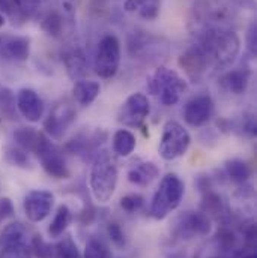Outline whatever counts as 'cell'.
Listing matches in <instances>:
<instances>
[{
  "label": "cell",
  "mask_w": 257,
  "mask_h": 258,
  "mask_svg": "<svg viewBox=\"0 0 257 258\" xmlns=\"http://www.w3.org/2000/svg\"><path fill=\"white\" fill-rule=\"evenodd\" d=\"M215 68H229L241 51L239 36L229 29H209L197 42Z\"/></svg>",
  "instance_id": "6da1fadb"
},
{
  "label": "cell",
  "mask_w": 257,
  "mask_h": 258,
  "mask_svg": "<svg viewBox=\"0 0 257 258\" xmlns=\"http://www.w3.org/2000/svg\"><path fill=\"white\" fill-rule=\"evenodd\" d=\"M118 162L109 152H101L95 156L90 168L89 185L93 198L98 203H107L112 200L118 186Z\"/></svg>",
  "instance_id": "7a4b0ae2"
},
{
  "label": "cell",
  "mask_w": 257,
  "mask_h": 258,
  "mask_svg": "<svg viewBox=\"0 0 257 258\" xmlns=\"http://www.w3.org/2000/svg\"><path fill=\"white\" fill-rule=\"evenodd\" d=\"M188 89L187 81L173 69L167 66L157 68L147 78V90L150 95L160 96V101L166 107L176 105L181 101L182 93Z\"/></svg>",
  "instance_id": "3957f363"
},
{
  "label": "cell",
  "mask_w": 257,
  "mask_h": 258,
  "mask_svg": "<svg viewBox=\"0 0 257 258\" xmlns=\"http://www.w3.org/2000/svg\"><path fill=\"white\" fill-rule=\"evenodd\" d=\"M184 192L185 185L181 180V177L175 173L166 174L161 179L158 189L153 194L150 203V215L158 221L167 218L173 210L179 207Z\"/></svg>",
  "instance_id": "277c9868"
},
{
  "label": "cell",
  "mask_w": 257,
  "mask_h": 258,
  "mask_svg": "<svg viewBox=\"0 0 257 258\" xmlns=\"http://www.w3.org/2000/svg\"><path fill=\"white\" fill-rule=\"evenodd\" d=\"M191 144V135L176 120L166 122L163 128L161 141L158 146L160 156L166 161H173L187 153Z\"/></svg>",
  "instance_id": "5b68a950"
},
{
  "label": "cell",
  "mask_w": 257,
  "mask_h": 258,
  "mask_svg": "<svg viewBox=\"0 0 257 258\" xmlns=\"http://www.w3.org/2000/svg\"><path fill=\"white\" fill-rule=\"evenodd\" d=\"M121 64V42L116 35L107 33L96 47L93 69L101 78H112L118 74Z\"/></svg>",
  "instance_id": "8992f818"
},
{
  "label": "cell",
  "mask_w": 257,
  "mask_h": 258,
  "mask_svg": "<svg viewBox=\"0 0 257 258\" xmlns=\"http://www.w3.org/2000/svg\"><path fill=\"white\" fill-rule=\"evenodd\" d=\"M33 153L38 156L41 167L44 171L52 176L53 179H68L69 177V168L66 165L62 150L44 134L39 132V138L36 143V147Z\"/></svg>",
  "instance_id": "52a82bcc"
},
{
  "label": "cell",
  "mask_w": 257,
  "mask_h": 258,
  "mask_svg": "<svg viewBox=\"0 0 257 258\" xmlns=\"http://www.w3.org/2000/svg\"><path fill=\"white\" fill-rule=\"evenodd\" d=\"M212 231V221L203 212L187 210L181 213L172 225V234L181 240H191L194 237H206Z\"/></svg>",
  "instance_id": "ba28073f"
},
{
  "label": "cell",
  "mask_w": 257,
  "mask_h": 258,
  "mask_svg": "<svg viewBox=\"0 0 257 258\" xmlns=\"http://www.w3.org/2000/svg\"><path fill=\"white\" fill-rule=\"evenodd\" d=\"M0 258H33L30 242H27V228L21 222L5 227L0 236Z\"/></svg>",
  "instance_id": "9c48e42d"
},
{
  "label": "cell",
  "mask_w": 257,
  "mask_h": 258,
  "mask_svg": "<svg viewBox=\"0 0 257 258\" xmlns=\"http://www.w3.org/2000/svg\"><path fill=\"white\" fill-rule=\"evenodd\" d=\"M150 113V104L144 93H132L118 111V122L129 128H140Z\"/></svg>",
  "instance_id": "30bf717a"
},
{
  "label": "cell",
  "mask_w": 257,
  "mask_h": 258,
  "mask_svg": "<svg viewBox=\"0 0 257 258\" xmlns=\"http://www.w3.org/2000/svg\"><path fill=\"white\" fill-rule=\"evenodd\" d=\"M55 195L45 189H33L24 197L23 209L24 215L30 222H41L44 221L53 209Z\"/></svg>",
  "instance_id": "8fae6325"
},
{
  "label": "cell",
  "mask_w": 257,
  "mask_h": 258,
  "mask_svg": "<svg viewBox=\"0 0 257 258\" xmlns=\"http://www.w3.org/2000/svg\"><path fill=\"white\" fill-rule=\"evenodd\" d=\"M214 113V101L209 95H197L190 99L184 107V119L185 122L194 126L200 128L206 125Z\"/></svg>",
  "instance_id": "7c38bea8"
},
{
  "label": "cell",
  "mask_w": 257,
  "mask_h": 258,
  "mask_svg": "<svg viewBox=\"0 0 257 258\" xmlns=\"http://www.w3.org/2000/svg\"><path fill=\"white\" fill-rule=\"evenodd\" d=\"M30 56V39L20 35H0V59L26 62Z\"/></svg>",
  "instance_id": "4fadbf2b"
},
{
  "label": "cell",
  "mask_w": 257,
  "mask_h": 258,
  "mask_svg": "<svg viewBox=\"0 0 257 258\" xmlns=\"http://www.w3.org/2000/svg\"><path fill=\"white\" fill-rule=\"evenodd\" d=\"M17 108L30 123H36L44 116V101L33 89H21L17 93Z\"/></svg>",
  "instance_id": "5bb4252c"
},
{
  "label": "cell",
  "mask_w": 257,
  "mask_h": 258,
  "mask_svg": "<svg viewBox=\"0 0 257 258\" xmlns=\"http://www.w3.org/2000/svg\"><path fill=\"white\" fill-rule=\"evenodd\" d=\"M75 110L71 105H59L55 108V111L47 117L44 122L45 134L50 135L53 140H62L65 132L74 123L75 120Z\"/></svg>",
  "instance_id": "9a60e30c"
},
{
  "label": "cell",
  "mask_w": 257,
  "mask_h": 258,
  "mask_svg": "<svg viewBox=\"0 0 257 258\" xmlns=\"http://www.w3.org/2000/svg\"><path fill=\"white\" fill-rule=\"evenodd\" d=\"M179 64L193 81H197L204 75L208 66L211 63H209L206 53L201 50V47L198 44H194L193 47H190L179 57Z\"/></svg>",
  "instance_id": "2e32d148"
},
{
  "label": "cell",
  "mask_w": 257,
  "mask_h": 258,
  "mask_svg": "<svg viewBox=\"0 0 257 258\" xmlns=\"http://www.w3.org/2000/svg\"><path fill=\"white\" fill-rule=\"evenodd\" d=\"M158 176H160V168L150 161H143L135 164L134 167L129 168L127 174L129 182L140 188H147Z\"/></svg>",
  "instance_id": "e0dca14e"
},
{
  "label": "cell",
  "mask_w": 257,
  "mask_h": 258,
  "mask_svg": "<svg viewBox=\"0 0 257 258\" xmlns=\"http://www.w3.org/2000/svg\"><path fill=\"white\" fill-rule=\"evenodd\" d=\"M250 83V71L247 68H236L229 72H226L220 78V84L224 90L233 95H242L245 93Z\"/></svg>",
  "instance_id": "ac0fdd59"
},
{
  "label": "cell",
  "mask_w": 257,
  "mask_h": 258,
  "mask_svg": "<svg viewBox=\"0 0 257 258\" xmlns=\"http://www.w3.org/2000/svg\"><path fill=\"white\" fill-rule=\"evenodd\" d=\"M99 92H101L99 83L90 81V80H78L72 87V95H74L75 101L83 107L93 104L95 99L98 98Z\"/></svg>",
  "instance_id": "d6986e66"
},
{
  "label": "cell",
  "mask_w": 257,
  "mask_h": 258,
  "mask_svg": "<svg viewBox=\"0 0 257 258\" xmlns=\"http://www.w3.org/2000/svg\"><path fill=\"white\" fill-rule=\"evenodd\" d=\"M64 63L66 66L68 75L72 80H80L87 74V60L80 48H72L68 53H65Z\"/></svg>",
  "instance_id": "ffe728a7"
},
{
  "label": "cell",
  "mask_w": 257,
  "mask_h": 258,
  "mask_svg": "<svg viewBox=\"0 0 257 258\" xmlns=\"http://www.w3.org/2000/svg\"><path fill=\"white\" fill-rule=\"evenodd\" d=\"M161 0H127L125 11L137 12L141 18L150 21L160 15Z\"/></svg>",
  "instance_id": "44dd1931"
},
{
  "label": "cell",
  "mask_w": 257,
  "mask_h": 258,
  "mask_svg": "<svg viewBox=\"0 0 257 258\" xmlns=\"http://www.w3.org/2000/svg\"><path fill=\"white\" fill-rule=\"evenodd\" d=\"M3 158L12 167L23 168V170H32L33 168V164L29 158V153L17 144L15 146L14 144L6 146L3 149Z\"/></svg>",
  "instance_id": "7402d4cb"
},
{
  "label": "cell",
  "mask_w": 257,
  "mask_h": 258,
  "mask_svg": "<svg viewBox=\"0 0 257 258\" xmlns=\"http://www.w3.org/2000/svg\"><path fill=\"white\" fill-rule=\"evenodd\" d=\"M135 144V135L128 129H119L113 135V150L122 158H127L134 152Z\"/></svg>",
  "instance_id": "603a6c76"
},
{
  "label": "cell",
  "mask_w": 257,
  "mask_h": 258,
  "mask_svg": "<svg viewBox=\"0 0 257 258\" xmlns=\"http://www.w3.org/2000/svg\"><path fill=\"white\" fill-rule=\"evenodd\" d=\"M224 168H226L227 177L235 183H244L251 177V168L242 159H238V158L229 159L224 164Z\"/></svg>",
  "instance_id": "cb8c5ba5"
},
{
  "label": "cell",
  "mask_w": 257,
  "mask_h": 258,
  "mask_svg": "<svg viewBox=\"0 0 257 258\" xmlns=\"http://www.w3.org/2000/svg\"><path fill=\"white\" fill-rule=\"evenodd\" d=\"M71 221H72V212H71V209L66 204H61L58 207V210H56V215H55L50 227H48L50 237H53V239L61 237L65 231H66V228L69 227Z\"/></svg>",
  "instance_id": "d4e9b609"
},
{
  "label": "cell",
  "mask_w": 257,
  "mask_h": 258,
  "mask_svg": "<svg viewBox=\"0 0 257 258\" xmlns=\"http://www.w3.org/2000/svg\"><path fill=\"white\" fill-rule=\"evenodd\" d=\"M30 6L26 0H0V14L5 17H11L12 20H24L27 18Z\"/></svg>",
  "instance_id": "484cf974"
},
{
  "label": "cell",
  "mask_w": 257,
  "mask_h": 258,
  "mask_svg": "<svg viewBox=\"0 0 257 258\" xmlns=\"http://www.w3.org/2000/svg\"><path fill=\"white\" fill-rule=\"evenodd\" d=\"M38 138H39V131H36L35 128H18L14 131V140H15V144L20 146L21 149H24L26 152H32L35 150L36 147V143H38Z\"/></svg>",
  "instance_id": "4316f807"
},
{
  "label": "cell",
  "mask_w": 257,
  "mask_h": 258,
  "mask_svg": "<svg viewBox=\"0 0 257 258\" xmlns=\"http://www.w3.org/2000/svg\"><path fill=\"white\" fill-rule=\"evenodd\" d=\"M200 206H201V210L200 212H203L209 218L211 216L220 218L224 213V203H223L221 197L218 194L214 192V191L203 192V200H201V204Z\"/></svg>",
  "instance_id": "83f0119b"
},
{
  "label": "cell",
  "mask_w": 257,
  "mask_h": 258,
  "mask_svg": "<svg viewBox=\"0 0 257 258\" xmlns=\"http://www.w3.org/2000/svg\"><path fill=\"white\" fill-rule=\"evenodd\" d=\"M64 21L65 18L62 17V14L58 12V11H53V12H48V14L42 18V21H41V29H42L48 36L58 38V36L62 35Z\"/></svg>",
  "instance_id": "f1b7e54d"
},
{
  "label": "cell",
  "mask_w": 257,
  "mask_h": 258,
  "mask_svg": "<svg viewBox=\"0 0 257 258\" xmlns=\"http://www.w3.org/2000/svg\"><path fill=\"white\" fill-rule=\"evenodd\" d=\"M53 258H81L77 243L74 242L72 236L66 234L55 245Z\"/></svg>",
  "instance_id": "f546056e"
},
{
  "label": "cell",
  "mask_w": 257,
  "mask_h": 258,
  "mask_svg": "<svg viewBox=\"0 0 257 258\" xmlns=\"http://www.w3.org/2000/svg\"><path fill=\"white\" fill-rule=\"evenodd\" d=\"M83 258H112V251L104 240L92 237L86 243Z\"/></svg>",
  "instance_id": "4dcf8cb0"
},
{
  "label": "cell",
  "mask_w": 257,
  "mask_h": 258,
  "mask_svg": "<svg viewBox=\"0 0 257 258\" xmlns=\"http://www.w3.org/2000/svg\"><path fill=\"white\" fill-rule=\"evenodd\" d=\"M30 251L33 258H53L55 245L48 243L41 234H35L30 239Z\"/></svg>",
  "instance_id": "1f68e13d"
},
{
  "label": "cell",
  "mask_w": 257,
  "mask_h": 258,
  "mask_svg": "<svg viewBox=\"0 0 257 258\" xmlns=\"http://www.w3.org/2000/svg\"><path fill=\"white\" fill-rule=\"evenodd\" d=\"M217 242H218V246L223 248V251H233L238 248L239 237L236 236V233L232 228L223 227L217 234Z\"/></svg>",
  "instance_id": "d6a6232c"
},
{
  "label": "cell",
  "mask_w": 257,
  "mask_h": 258,
  "mask_svg": "<svg viewBox=\"0 0 257 258\" xmlns=\"http://www.w3.org/2000/svg\"><path fill=\"white\" fill-rule=\"evenodd\" d=\"M0 110L8 119L15 117V98L9 89L0 90Z\"/></svg>",
  "instance_id": "836d02e7"
},
{
  "label": "cell",
  "mask_w": 257,
  "mask_h": 258,
  "mask_svg": "<svg viewBox=\"0 0 257 258\" xmlns=\"http://www.w3.org/2000/svg\"><path fill=\"white\" fill-rule=\"evenodd\" d=\"M119 204L127 213H135L144 206V198L140 194H127L121 198Z\"/></svg>",
  "instance_id": "e575fe53"
},
{
  "label": "cell",
  "mask_w": 257,
  "mask_h": 258,
  "mask_svg": "<svg viewBox=\"0 0 257 258\" xmlns=\"http://www.w3.org/2000/svg\"><path fill=\"white\" fill-rule=\"evenodd\" d=\"M107 236L110 237V240L118 246V248H124L127 245V237L125 233L122 230V227L118 222H109L107 224Z\"/></svg>",
  "instance_id": "d590c367"
},
{
  "label": "cell",
  "mask_w": 257,
  "mask_h": 258,
  "mask_svg": "<svg viewBox=\"0 0 257 258\" xmlns=\"http://www.w3.org/2000/svg\"><path fill=\"white\" fill-rule=\"evenodd\" d=\"M59 6H61V14L64 18H68L69 21L74 20V15L77 12V6H78V0H58Z\"/></svg>",
  "instance_id": "8d00e7d4"
},
{
  "label": "cell",
  "mask_w": 257,
  "mask_h": 258,
  "mask_svg": "<svg viewBox=\"0 0 257 258\" xmlns=\"http://www.w3.org/2000/svg\"><path fill=\"white\" fill-rule=\"evenodd\" d=\"M15 213L12 200L9 197H2L0 198V222H3L8 218H12Z\"/></svg>",
  "instance_id": "74e56055"
},
{
  "label": "cell",
  "mask_w": 257,
  "mask_h": 258,
  "mask_svg": "<svg viewBox=\"0 0 257 258\" xmlns=\"http://www.w3.org/2000/svg\"><path fill=\"white\" fill-rule=\"evenodd\" d=\"M247 47L251 54H256L257 48V26L256 23H251L248 33H247Z\"/></svg>",
  "instance_id": "f35d334b"
},
{
  "label": "cell",
  "mask_w": 257,
  "mask_h": 258,
  "mask_svg": "<svg viewBox=\"0 0 257 258\" xmlns=\"http://www.w3.org/2000/svg\"><path fill=\"white\" fill-rule=\"evenodd\" d=\"M45 0H26V3L30 6V8H33V6H38V5H41V3H44Z\"/></svg>",
  "instance_id": "ab89813d"
},
{
  "label": "cell",
  "mask_w": 257,
  "mask_h": 258,
  "mask_svg": "<svg viewBox=\"0 0 257 258\" xmlns=\"http://www.w3.org/2000/svg\"><path fill=\"white\" fill-rule=\"evenodd\" d=\"M3 24H5V17L0 14V27H3Z\"/></svg>",
  "instance_id": "60d3db41"
},
{
  "label": "cell",
  "mask_w": 257,
  "mask_h": 258,
  "mask_svg": "<svg viewBox=\"0 0 257 258\" xmlns=\"http://www.w3.org/2000/svg\"><path fill=\"white\" fill-rule=\"evenodd\" d=\"M242 258H256V255L254 254H248V255H244Z\"/></svg>",
  "instance_id": "b9f144b4"
},
{
  "label": "cell",
  "mask_w": 257,
  "mask_h": 258,
  "mask_svg": "<svg viewBox=\"0 0 257 258\" xmlns=\"http://www.w3.org/2000/svg\"><path fill=\"white\" fill-rule=\"evenodd\" d=\"M214 258H221V257H214Z\"/></svg>",
  "instance_id": "7bdbcfd3"
}]
</instances>
